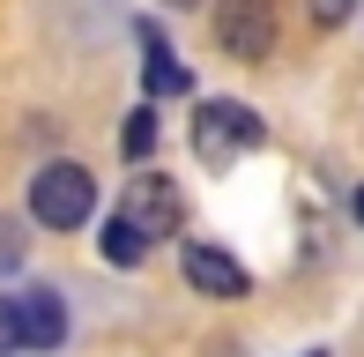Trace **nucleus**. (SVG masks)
Returning a JSON list of instances; mask_svg holds the SVG:
<instances>
[{"label":"nucleus","mask_w":364,"mask_h":357,"mask_svg":"<svg viewBox=\"0 0 364 357\" xmlns=\"http://www.w3.org/2000/svg\"><path fill=\"white\" fill-rule=\"evenodd\" d=\"M260 142H268V127H260V112H245L238 97H208V105L193 112V156H201L208 171H230L238 156H253Z\"/></svg>","instance_id":"nucleus-1"},{"label":"nucleus","mask_w":364,"mask_h":357,"mask_svg":"<svg viewBox=\"0 0 364 357\" xmlns=\"http://www.w3.org/2000/svg\"><path fill=\"white\" fill-rule=\"evenodd\" d=\"M90 208H97V178L82 164H45L30 178V216H38L45 231H82Z\"/></svg>","instance_id":"nucleus-2"},{"label":"nucleus","mask_w":364,"mask_h":357,"mask_svg":"<svg viewBox=\"0 0 364 357\" xmlns=\"http://www.w3.org/2000/svg\"><path fill=\"white\" fill-rule=\"evenodd\" d=\"M178 216H186V201H178L171 178H164V171H134V178H127V193H119V216H112V223H127L141 246H156V238H178Z\"/></svg>","instance_id":"nucleus-3"},{"label":"nucleus","mask_w":364,"mask_h":357,"mask_svg":"<svg viewBox=\"0 0 364 357\" xmlns=\"http://www.w3.org/2000/svg\"><path fill=\"white\" fill-rule=\"evenodd\" d=\"M216 45L230 60L275 53V0H216Z\"/></svg>","instance_id":"nucleus-4"},{"label":"nucleus","mask_w":364,"mask_h":357,"mask_svg":"<svg viewBox=\"0 0 364 357\" xmlns=\"http://www.w3.org/2000/svg\"><path fill=\"white\" fill-rule=\"evenodd\" d=\"M186 283L201 290V298H245L253 290V275H245V261H230L223 246H208V238H186Z\"/></svg>","instance_id":"nucleus-5"},{"label":"nucleus","mask_w":364,"mask_h":357,"mask_svg":"<svg viewBox=\"0 0 364 357\" xmlns=\"http://www.w3.org/2000/svg\"><path fill=\"white\" fill-rule=\"evenodd\" d=\"M15 313H23V350H60L68 343V305H60V290H23Z\"/></svg>","instance_id":"nucleus-6"},{"label":"nucleus","mask_w":364,"mask_h":357,"mask_svg":"<svg viewBox=\"0 0 364 357\" xmlns=\"http://www.w3.org/2000/svg\"><path fill=\"white\" fill-rule=\"evenodd\" d=\"M134 38H141V53H149V68H141L149 97H186V68H178V53L164 45V30L141 15V23H134Z\"/></svg>","instance_id":"nucleus-7"},{"label":"nucleus","mask_w":364,"mask_h":357,"mask_svg":"<svg viewBox=\"0 0 364 357\" xmlns=\"http://www.w3.org/2000/svg\"><path fill=\"white\" fill-rule=\"evenodd\" d=\"M149 149H156V112L134 105V112H127V127H119V156H134V164H141Z\"/></svg>","instance_id":"nucleus-8"},{"label":"nucleus","mask_w":364,"mask_h":357,"mask_svg":"<svg viewBox=\"0 0 364 357\" xmlns=\"http://www.w3.org/2000/svg\"><path fill=\"white\" fill-rule=\"evenodd\" d=\"M0 357H23V313H15V298H0Z\"/></svg>","instance_id":"nucleus-9"},{"label":"nucleus","mask_w":364,"mask_h":357,"mask_svg":"<svg viewBox=\"0 0 364 357\" xmlns=\"http://www.w3.org/2000/svg\"><path fill=\"white\" fill-rule=\"evenodd\" d=\"M305 8H312V23H320V30H335V23H350V15H357V0H305Z\"/></svg>","instance_id":"nucleus-10"},{"label":"nucleus","mask_w":364,"mask_h":357,"mask_svg":"<svg viewBox=\"0 0 364 357\" xmlns=\"http://www.w3.org/2000/svg\"><path fill=\"white\" fill-rule=\"evenodd\" d=\"M15 261H23V231H15V223H0V275H8Z\"/></svg>","instance_id":"nucleus-11"},{"label":"nucleus","mask_w":364,"mask_h":357,"mask_svg":"<svg viewBox=\"0 0 364 357\" xmlns=\"http://www.w3.org/2000/svg\"><path fill=\"white\" fill-rule=\"evenodd\" d=\"M164 8H193V0H164Z\"/></svg>","instance_id":"nucleus-12"},{"label":"nucleus","mask_w":364,"mask_h":357,"mask_svg":"<svg viewBox=\"0 0 364 357\" xmlns=\"http://www.w3.org/2000/svg\"><path fill=\"white\" fill-rule=\"evenodd\" d=\"M357 223H364V193H357Z\"/></svg>","instance_id":"nucleus-13"}]
</instances>
